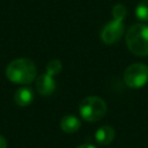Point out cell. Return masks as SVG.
<instances>
[{"mask_svg":"<svg viewBox=\"0 0 148 148\" xmlns=\"http://www.w3.org/2000/svg\"><path fill=\"white\" fill-rule=\"evenodd\" d=\"M124 81L130 88H141L148 82V66L142 62L130 65L124 72Z\"/></svg>","mask_w":148,"mask_h":148,"instance_id":"obj_4","label":"cell"},{"mask_svg":"<svg viewBox=\"0 0 148 148\" xmlns=\"http://www.w3.org/2000/svg\"><path fill=\"white\" fill-rule=\"evenodd\" d=\"M124 34V18L113 17L111 22L105 24L101 32V39L105 44H113L120 39Z\"/></svg>","mask_w":148,"mask_h":148,"instance_id":"obj_5","label":"cell"},{"mask_svg":"<svg viewBox=\"0 0 148 148\" xmlns=\"http://www.w3.org/2000/svg\"><path fill=\"white\" fill-rule=\"evenodd\" d=\"M135 15L141 21H148V0H142L135 8Z\"/></svg>","mask_w":148,"mask_h":148,"instance_id":"obj_10","label":"cell"},{"mask_svg":"<svg viewBox=\"0 0 148 148\" xmlns=\"http://www.w3.org/2000/svg\"><path fill=\"white\" fill-rule=\"evenodd\" d=\"M106 103L98 96H88L80 103V114L87 121H98L106 113Z\"/></svg>","mask_w":148,"mask_h":148,"instance_id":"obj_3","label":"cell"},{"mask_svg":"<svg viewBox=\"0 0 148 148\" xmlns=\"http://www.w3.org/2000/svg\"><path fill=\"white\" fill-rule=\"evenodd\" d=\"M113 139H114V130L111 126L104 125L95 132V140L99 145L106 146V145L111 143L113 141Z\"/></svg>","mask_w":148,"mask_h":148,"instance_id":"obj_8","label":"cell"},{"mask_svg":"<svg viewBox=\"0 0 148 148\" xmlns=\"http://www.w3.org/2000/svg\"><path fill=\"white\" fill-rule=\"evenodd\" d=\"M37 91L43 96H50L56 90V82L53 80V76L49 75L47 73L42 74L37 77L36 83Z\"/></svg>","mask_w":148,"mask_h":148,"instance_id":"obj_6","label":"cell"},{"mask_svg":"<svg viewBox=\"0 0 148 148\" xmlns=\"http://www.w3.org/2000/svg\"><path fill=\"white\" fill-rule=\"evenodd\" d=\"M0 148H7V140L0 134Z\"/></svg>","mask_w":148,"mask_h":148,"instance_id":"obj_12","label":"cell"},{"mask_svg":"<svg viewBox=\"0 0 148 148\" xmlns=\"http://www.w3.org/2000/svg\"><path fill=\"white\" fill-rule=\"evenodd\" d=\"M81 126V121L77 117L73 116V114H67L65 117H62L61 121H60V127L65 133H74L76 132Z\"/></svg>","mask_w":148,"mask_h":148,"instance_id":"obj_9","label":"cell"},{"mask_svg":"<svg viewBox=\"0 0 148 148\" xmlns=\"http://www.w3.org/2000/svg\"><path fill=\"white\" fill-rule=\"evenodd\" d=\"M61 68H62V65L59 60L54 59V60H51L47 66H46V73L51 76H54V75H58L60 72H61Z\"/></svg>","mask_w":148,"mask_h":148,"instance_id":"obj_11","label":"cell"},{"mask_svg":"<svg viewBox=\"0 0 148 148\" xmlns=\"http://www.w3.org/2000/svg\"><path fill=\"white\" fill-rule=\"evenodd\" d=\"M7 79L16 84H29L37 76V68L35 64L27 58L13 60L6 68Z\"/></svg>","mask_w":148,"mask_h":148,"instance_id":"obj_1","label":"cell"},{"mask_svg":"<svg viewBox=\"0 0 148 148\" xmlns=\"http://www.w3.org/2000/svg\"><path fill=\"white\" fill-rule=\"evenodd\" d=\"M77 148H96V147H95V146H92V145H89V143H84V145L79 146Z\"/></svg>","mask_w":148,"mask_h":148,"instance_id":"obj_13","label":"cell"},{"mask_svg":"<svg viewBox=\"0 0 148 148\" xmlns=\"http://www.w3.org/2000/svg\"><path fill=\"white\" fill-rule=\"evenodd\" d=\"M126 45L138 57L148 56V25L133 24L126 32Z\"/></svg>","mask_w":148,"mask_h":148,"instance_id":"obj_2","label":"cell"},{"mask_svg":"<svg viewBox=\"0 0 148 148\" xmlns=\"http://www.w3.org/2000/svg\"><path fill=\"white\" fill-rule=\"evenodd\" d=\"M34 101V91L29 87H21L14 94V102L18 106H28Z\"/></svg>","mask_w":148,"mask_h":148,"instance_id":"obj_7","label":"cell"}]
</instances>
